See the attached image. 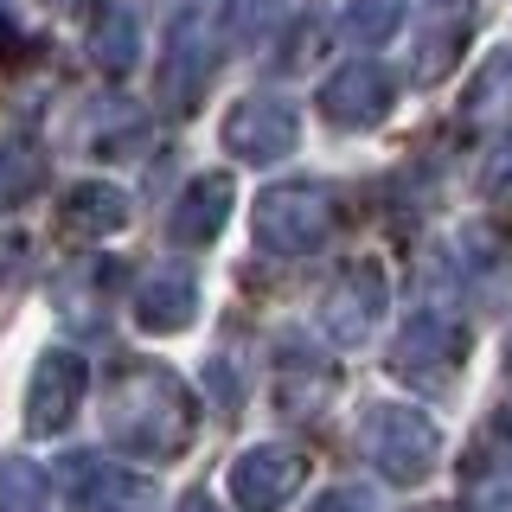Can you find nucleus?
Masks as SVG:
<instances>
[{"label": "nucleus", "mask_w": 512, "mask_h": 512, "mask_svg": "<svg viewBox=\"0 0 512 512\" xmlns=\"http://www.w3.org/2000/svg\"><path fill=\"white\" fill-rule=\"evenodd\" d=\"M39 154H32V148H13V141H7V148H0V212H7V205H20L26 199V192L32 186H39Z\"/></svg>", "instance_id": "nucleus-21"}, {"label": "nucleus", "mask_w": 512, "mask_h": 512, "mask_svg": "<svg viewBox=\"0 0 512 512\" xmlns=\"http://www.w3.org/2000/svg\"><path fill=\"white\" fill-rule=\"evenodd\" d=\"M224 218H231V180H224V173H205V180H192L180 192V205H173V237H180V244H212L224 231Z\"/></svg>", "instance_id": "nucleus-13"}, {"label": "nucleus", "mask_w": 512, "mask_h": 512, "mask_svg": "<svg viewBox=\"0 0 512 512\" xmlns=\"http://www.w3.org/2000/svg\"><path fill=\"white\" fill-rule=\"evenodd\" d=\"M461 352H468V333L448 314H410V327L397 333V346H391V365H397V378L423 384V391H442V384L455 378Z\"/></svg>", "instance_id": "nucleus-4"}, {"label": "nucleus", "mask_w": 512, "mask_h": 512, "mask_svg": "<svg viewBox=\"0 0 512 512\" xmlns=\"http://www.w3.org/2000/svg\"><path fill=\"white\" fill-rule=\"evenodd\" d=\"M397 26H404V0H346V13H340L346 45H384Z\"/></svg>", "instance_id": "nucleus-17"}, {"label": "nucleus", "mask_w": 512, "mask_h": 512, "mask_svg": "<svg viewBox=\"0 0 512 512\" xmlns=\"http://www.w3.org/2000/svg\"><path fill=\"white\" fill-rule=\"evenodd\" d=\"M378 314H384V269L378 263L346 269V276L327 288V308H320V320H327V333L340 346H359L365 333L378 327Z\"/></svg>", "instance_id": "nucleus-11"}, {"label": "nucleus", "mask_w": 512, "mask_h": 512, "mask_svg": "<svg viewBox=\"0 0 512 512\" xmlns=\"http://www.w3.org/2000/svg\"><path fill=\"white\" fill-rule=\"evenodd\" d=\"M58 487L84 512H154L160 506L154 480H135V474L109 468L103 455H64L58 461Z\"/></svg>", "instance_id": "nucleus-8"}, {"label": "nucleus", "mask_w": 512, "mask_h": 512, "mask_svg": "<svg viewBox=\"0 0 512 512\" xmlns=\"http://www.w3.org/2000/svg\"><path fill=\"white\" fill-rule=\"evenodd\" d=\"M468 506L474 512H512V461H493V455L468 461Z\"/></svg>", "instance_id": "nucleus-19"}, {"label": "nucleus", "mask_w": 512, "mask_h": 512, "mask_svg": "<svg viewBox=\"0 0 512 512\" xmlns=\"http://www.w3.org/2000/svg\"><path fill=\"white\" fill-rule=\"evenodd\" d=\"M480 180H487V192H506L512 186V128L500 135V148H493V160H487V173H480Z\"/></svg>", "instance_id": "nucleus-22"}, {"label": "nucleus", "mask_w": 512, "mask_h": 512, "mask_svg": "<svg viewBox=\"0 0 512 512\" xmlns=\"http://www.w3.org/2000/svg\"><path fill=\"white\" fill-rule=\"evenodd\" d=\"M52 7H77V0H52Z\"/></svg>", "instance_id": "nucleus-26"}, {"label": "nucleus", "mask_w": 512, "mask_h": 512, "mask_svg": "<svg viewBox=\"0 0 512 512\" xmlns=\"http://www.w3.org/2000/svg\"><path fill=\"white\" fill-rule=\"evenodd\" d=\"M192 314H199V282H192L186 269H154V276L141 282L135 320L148 333H180V327H192Z\"/></svg>", "instance_id": "nucleus-12"}, {"label": "nucleus", "mask_w": 512, "mask_h": 512, "mask_svg": "<svg viewBox=\"0 0 512 512\" xmlns=\"http://www.w3.org/2000/svg\"><path fill=\"white\" fill-rule=\"evenodd\" d=\"M301 141V116L282 103V96H244V103L224 116V148L250 167H269V160L295 154Z\"/></svg>", "instance_id": "nucleus-7"}, {"label": "nucleus", "mask_w": 512, "mask_h": 512, "mask_svg": "<svg viewBox=\"0 0 512 512\" xmlns=\"http://www.w3.org/2000/svg\"><path fill=\"white\" fill-rule=\"evenodd\" d=\"M500 436H506V448H512V410H506V416H500Z\"/></svg>", "instance_id": "nucleus-25"}, {"label": "nucleus", "mask_w": 512, "mask_h": 512, "mask_svg": "<svg viewBox=\"0 0 512 512\" xmlns=\"http://www.w3.org/2000/svg\"><path fill=\"white\" fill-rule=\"evenodd\" d=\"M256 244L269 256H308L333 237V192L327 186H269L263 199H256Z\"/></svg>", "instance_id": "nucleus-3"}, {"label": "nucleus", "mask_w": 512, "mask_h": 512, "mask_svg": "<svg viewBox=\"0 0 512 512\" xmlns=\"http://www.w3.org/2000/svg\"><path fill=\"white\" fill-rule=\"evenodd\" d=\"M128 224V192L122 186H103V180H84L64 192V231L77 237H109Z\"/></svg>", "instance_id": "nucleus-14"}, {"label": "nucleus", "mask_w": 512, "mask_h": 512, "mask_svg": "<svg viewBox=\"0 0 512 512\" xmlns=\"http://www.w3.org/2000/svg\"><path fill=\"white\" fill-rule=\"evenodd\" d=\"M90 58L103 64L109 77L135 71V58H141V20H135V7H122V0H109V7L96 13V32H90Z\"/></svg>", "instance_id": "nucleus-15"}, {"label": "nucleus", "mask_w": 512, "mask_h": 512, "mask_svg": "<svg viewBox=\"0 0 512 512\" xmlns=\"http://www.w3.org/2000/svg\"><path fill=\"white\" fill-rule=\"evenodd\" d=\"M468 32H474L468 0H429L410 20V84H442L468 52Z\"/></svg>", "instance_id": "nucleus-5"}, {"label": "nucleus", "mask_w": 512, "mask_h": 512, "mask_svg": "<svg viewBox=\"0 0 512 512\" xmlns=\"http://www.w3.org/2000/svg\"><path fill=\"white\" fill-rule=\"evenodd\" d=\"M109 436L141 461H167L199 436V404L167 365H128L109 391Z\"/></svg>", "instance_id": "nucleus-1"}, {"label": "nucleus", "mask_w": 512, "mask_h": 512, "mask_svg": "<svg viewBox=\"0 0 512 512\" xmlns=\"http://www.w3.org/2000/svg\"><path fill=\"white\" fill-rule=\"evenodd\" d=\"M506 96H512V52H500L487 71H480V84L468 90V109H461V116H468V122H487Z\"/></svg>", "instance_id": "nucleus-20"}, {"label": "nucleus", "mask_w": 512, "mask_h": 512, "mask_svg": "<svg viewBox=\"0 0 512 512\" xmlns=\"http://www.w3.org/2000/svg\"><path fill=\"white\" fill-rule=\"evenodd\" d=\"M308 480V461L282 442H256L231 461V500L244 512H282Z\"/></svg>", "instance_id": "nucleus-6"}, {"label": "nucleus", "mask_w": 512, "mask_h": 512, "mask_svg": "<svg viewBox=\"0 0 512 512\" xmlns=\"http://www.w3.org/2000/svg\"><path fill=\"white\" fill-rule=\"evenodd\" d=\"M314 512H372V500H365L359 487H333V493H327V500H320Z\"/></svg>", "instance_id": "nucleus-23"}, {"label": "nucleus", "mask_w": 512, "mask_h": 512, "mask_svg": "<svg viewBox=\"0 0 512 512\" xmlns=\"http://www.w3.org/2000/svg\"><path fill=\"white\" fill-rule=\"evenodd\" d=\"M84 384H90V365L77 352L52 346L39 365H32V384H26V429L32 436H58L64 423L84 404Z\"/></svg>", "instance_id": "nucleus-9"}, {"label": "nucleus", "mask_w": 512, "mask_h": 512, "mask_svg": "<svg viewBox=\"0 0 512 512\" xmlns=\"http://www.w3.org/2000/svg\"><path fill=\"white\" fill-rule=\"evenodd\" d=\"M391 96H397L391 77H384L372 58H352L320 84V116L333 128H372V122L391 116Z\"/></svg>", "instance_id": "nucleus-10"}, {"label": "nucleus", "mask_w": 512, "mask_h": 512, "mask_svg": "<svg viewBox=\"0 0 512 512\" xmlns=\"http://www.w3.org/2000/svg\"><path fill=\"white\" fill-rule=\"evenodd\" d=\"M45 493H52V480L39 461L0 455V512H45Z\"/></svg>", "instance_id": "nucleus-18"}, {"label": "nucleus", "mask_w": 512, "mask_h": 512, "mask_svg": "<svg viewBox=\"0 0 512 512\" xmlns=\"http://www.w3.org/2000/svg\"><path fill=\"white\" fill-rule=\"evenodd\" d=\"M180 512H218V506H212V500H205V493H192V500H186Z\"/></svg>", "instance_id": "nucleus-24"}, {"label": "nucleus", "mask_w": 512, "mask_h": 512, "mask_svg": "<svg viewBox=\"0 0 512 512\" xmlns=\"http://www.w3.org/2000/svg\"><path fill=\"white\" fill-rule=\"evenodd\" d=\"M205 71H212V52L199 45V26H180L173 32V52H167V103L192 109L205 90Z\"/></svg>", "instance_id": "nucleus-16"}, {"label": "nucleus", "mask_w": 512, "mask_h": 512, "mask_svg": "<svg viewBox=\"0 0 512 512\" xmlns=\"http://www.w3.org/2000/svg\"><path fill=\"white\" fill-rule=\"evenodd\" d=\"M359 448H365V461H372L384 480H397V487H416V480L436 468L442 436H436V423H429L423 410L372 404V410H365V423H359Z\"/></svg>", "instance_id": "nucleus-2"}]
</instances>
